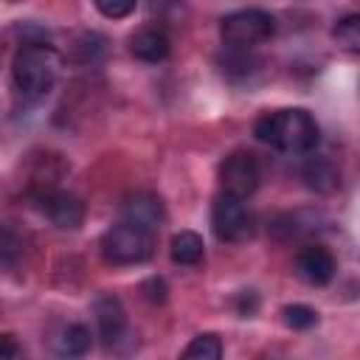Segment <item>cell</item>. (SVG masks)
<instances>
[{"label":"cell","instance_id":"6da1fadb","mask_svg":"<svg viewBox=\"0 0 360 360\" xmlns=\"http://www.w3.org/2000/svg\"><path fill=\"white\" fill-rule=\"evenodd\" d=\"M253 132L262 143L287 152V155H304L318 146V124L315 118L301 110V107H287L276 112H264L256 124Z\"/></svg>","mask_w":360,"mask_h":360},{"label":"cell","instance_id":"7a4b0ae2","mask_svg":"<svg viewBox=\"0 0 360 360\" xmlns=\"http://www.w3.org/2000/svg\"><path fill=\"white\" fill-rule=\"evenodd\" d=\"M62 68V56L53 45L42 39H28L17 48L11 62V76L20 93L25 96H42L56 84Z\"/></svg>","mask_w":360,"mask_h":360},{"label":"cell","instance_id":"3957f363","mask_svg":"<svg viewBox=\"0 0 360 360\" xmlns=\"http://www.w3.org/2000/svg\"><path fill=\"white\" fill-rule=\"evenodd\" d=\"M276 31V20L264 8H239L222 17L219 37L228 45V51H250L262 42H267Z\"/></svg>","mask_w":360,"mask_h":360},{"label":"cell","instance_id":"277c9868","mask_svg":"<svg viewBox=\"0 0 360 360\" xmlns=\"http://www.w3.org/2000/svg\"><path fill=\"white\" fill-rule=\"evenodd\" d=\"M101 253L110 264H141L155 253V233L132 225V222H118L101 236Z\"/></svg>","mask_w":360,"mask_h":360},{"label":"cell","instance_id":"5b68a950","mask_svg":"<svg viewBox=\"0 0 360 360\" xmlns=\"http://www.w3.org/2000/svg\"><path fill=\"white\" fill-rule=\"evenodd\" d=\"M211 225L222 242H233V245L248 242L256 233V217L248 208V202L239 197L222 194V191L217 194V200L211 205Z\"/></svg>","mask_w":360,"mask_h":360},{"label":"cell","instance_id":"8992f818","mask_svg":"<svg viewBox=\"0 0 360 360\" xmlns=\"http://www.w3.org/2000/svg\"><path fill=\"white\" fill-rule=\"evenodd\" d=\"M259 180H262V166H259V160H256L253 152H233L219 166L222 194L248 200L259 188Z\"/></svg>","mask_w":360,"mask_h":360},{"label":"cell","instance_id":"52a82bcc","mask_svg":"<svg viewBox=\"0 0 360 360\" xmlns=\"http://www.w3.org/2000/svg\"><path fill=\"white\" fill-rule=\"evenodd\" d=\"M39 208L62 231H76L82 225V219H84L82 200L68 194V191H45V194H39Z\"/></svg>","mask_w":360,"mask_h":360},{"label":"cell","instance_id":"ba28073f","mask_svg":"<svg viewBox=\"0 0 360 360\" xmlns=\"http://www.w3.org/2000/svg\"><path fill=\"white\" fill-rule=\"evenodd\" d=\"M121 219L124 222H132V225H141V228H146V231L155 233L160 228V222L166 219L163 202L152 191H135V194L124 197V202H121Z\"/></svg>","mask_w":360,"mask_h":360},{"label":"cell","instance_id":"9c48e42d","mask_svg":"<svg viewBox=\"0 0 360 360\" xmlns=\"http://www.w3.org/2000/svg\"><path fill=\"white\" fill-rule=\"evenodd\" d=\"M295 273H298L307 284L323 287V284H329L332 276H335V256H332L326 248H321V245H307V248L298 250V256H295Z\"/></svg>","mask_w":360,"mask_h":360},{"label":"cell","instance_id":"30bf717a","mask_svg":"<svg viewBox=\"0 0 360 360\" xmlns=\"http://www.w3.org/2000/svg\"><path fill=\"white\" fill-rule=\"evenodd\" d=\"M93 312H96V323H98V335L107 346H115L124 332H127V312H124V304L115 298V295H98L96 304H93Z\"/></svg>","mask_w":360,"mask_h":360},{"label":"cell","instance_id":"8fae6325","mask_svg":"<svg viewBox=\"0 0 360 360\" xmlns=\"http://www.w3.org/2000/svg\"><path fill=\"white\" fill-rule=\"evenodd\" d=\"M172 39L160 25H141L129 37V53L141 62H160L169 56Z\"/></svg>","mask_w":360,"mask_h":360},{"label":"cell","instance_id":"7c38bea8","mask_svg":"<svg viewBox=\"0 0 360 360\" xmlns=\"http://www.w3.org/2000/svg\"><path fill=\"white\" fill-rule=\"evenodd\" d=\"M90 343H93V335L84 323H68L56 340H53V349L62 354V357H82L90 352Z\"/></svg>","mask_w":360,"mask_h":360},{"label":"cell","instance_id":"4fadbf2b","mask_svg":"<svg viewBox=\"0 0 360 360\" xmlns=\"http://www.w3.org/2000/svg\"><path fill=\"white\" fill-rule=\"evenodd\" d=\"M202 253H205V245H202L200 233L180 231L172 236V259L177 264H197V262H202Z\"/></svg>","mask_w":360,"mask_h":360},{"label":"cell","instance_id":"5bb4252c","mask_svg":"<svg viewBox=\"0 0 360 360\" xmlns=\"http://www.w3.org/2000/svg\"><path fill=\"white\" fill-rule=\"evenodd\" d=\"M180 360H222V340L211 332L197 335L180 354Z\"/></svg>","mask_w":360,"mask_h":360},{"label":"cell","instance_id":"9a60e30c","mask_svg":"<svg viewBox=\"0 0 360 360\" xmlns=\"http://www.w3.org/2000/svg\"><path fill=\"white\" fill-rule=\"evenodd\" d=\"M332 37H335L338 45H343L346 51H357V48H360V17H357V14L343 17V20L332 28Z\"/></svg>","mask_w":360,"mask_h":360},{"label":"cell","instance_id":"2e32d148","mask_svg":"<svg viewBox=\"0 0 360 360\" xmlns=\"http://www.w3.org/2000/svg\"><path fill=\"white\" fill-rule=\"evenodd\" d=\"M307 180H309V186L318 188V191H332V188L338 186V172H335L332 163L315 160V163H309V169H307Z\"/></svg>","mask_w":360,"mask_h":360},{"label":"cell","instance_id":"e0dca14e","mask_svg":"<svg viewBox=\"0 0 360 360\" xmlns=\"http://www.w3.org/2000/svg\"><path fill=\"white\" fill-rule=\"evenodd\" d=\"M284 323L290 329H309L318 323V312L307 304H290V307H284Z\"/></svg>","mask_w":360,"mask_h":360},{"label":"cell","instance_id":"ac0fdd59","mask_svg":"<svg viewBox=\"0 0 360 360\" xmlns=\"http://www.w3.org/2000/svg\"><path fill=\"white\" fill-rule=\"evenodd\" d=\"M20 253H22V239L11 228L0 225V262H14Z\"/></svg>","mask_w":360,"mask_h":360},{"label":"cell","instance_id":"d6986e66","mask_svg":"<svg viewBox=\"0 0 360 360\" xmlns=\"http://www.w3.org/2000/svg\"><path fill=\"white\" fill-rule=\"evenodd\" d=\"M96 8L104 14V17H110V20H118V17H127V14H132L135 11V3L132 0H124V3H107V0H98L96 3Z\"/></svg>","mask_w":360,"mask_h":360},{"label":"cell","instance_id":"ffe728a7","mask_svg":"<svg viewBox=\"0 0 360 360\" xmlns=\"http://www.w3.org/2000/svg\"><path fill=\"white\" fill-rule=\"evenodd\" d=\"M0 360H20V346L11 335H0Z\"/></svg>","mask_w":360,"mask_h":360},{"label":"cell","instance_id":"44dd1931","mask_svg":"<svg viewBox=\"0 0 360 360\" xmlns=\"http://www.w3.org/2000/svg\"><path fill=\"white\" fill-rule=\"evenodd\" d=\"M0 56H3V51H0Z\"/></svg>","mask_w":360,"mask_h":360}]
</instances>
